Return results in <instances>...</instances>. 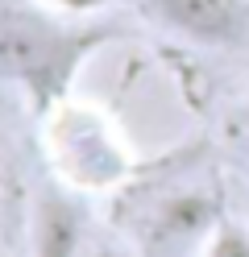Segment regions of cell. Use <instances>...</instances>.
<instances>
[{
    "label": "cell",
    "instance_id": "5",
    "mask_svg": "<svg viewBox=\"0 0 249 257\" xmlns=\"http://www.w3.org/2000/svg\"><path fill=\"white\" fill-rule=\"evenodd\" d=\"M88 240V216H83L79 191L54 183L38 191L29 207V253L33 257H79Z\"/></svg>",
    "mask_w": 249,
    "mask_h": 257
},
{
    "label": "cell",
    "instance_id": "7",
    "mask_svg": "<svg viewBox=\"0 0 249 257\" xmlns=\"http://www.w3.org/2000/svg\"><path fill=\"white\" fill-rule=\"evenodd\" d=\"M42 9H54V13H66V17H100L112 0H38Z\"/></svg>",
    "mask_w": 249,
    "mask_h": 257
},
{
    "label": "cell",
    "instance_id": "2",
    "mask_svg": "<svg viewBox=\"0 0 249 257\" xmlns=\"http://www.w3.org/2000/svg\"><path fill=\"white\" fill-rule=\"evenodd\" d=\"M42 124L50 166H54L58 183H66L71 191H112L129 179L133 158L125 141L112 128V120L92 104L62 100L42 116Z\"/></svg>",
    "mask_w": 249,
    "mask_h": 257
},
{
    "label": "cell",
    "instance_id": "6",
    "mask_svg": "<svg viewBox=\"0 0 249 257\" xmlns=\"http://www.w3.org/2000/svg\"><path fill=\"white\" fill-rule=\"evenodd\" d=\"M199 257H249V228H241L237 220H220Z\"/></svg>",
    "mask_w": 249,
    "mask_h": 257
},
{
    "label": "cell",
    "instance_id": "3",
    "mask_svg": "<svg viewBox=\"0 0 249 257\" xmlns=\"http://www.w3.org/2000/svg\"><path fill=\"white\" fill-rule=\"evenodd\" d=\"M224 220L220 195L204 183H183L154 195L137 220V249L141 257H199Z\"/></svg>",
    "mask_w": 249,
    "mask_h": 257
},
{
    "label": "cell",
    "instance_id": "8",
    "mask_svg": "<svg viewBox=\"0 0 249 257\" xmlns=\"http://www.w3.org/2000/svg\"><path fill=\"white\" fill-rule=\"evenodd\" d=\"M0 257H13V253H0Z\"/></svg>",
    "mask_w": 249,
    "mask_h": 257
},
{
    "label": "cell",
    "instance_id": "1",
    "mask_svg": "<svg viewBox=\"0 0 249 257\" xmlns=\"http://www.w3.org/2000/svg\"><path fill=\"white\" fill-rule=\"evenodd\" d=\"M108 38L92 17H66L54 9H5L0 13V75L46 116L58 108L88 54Z\"/></svg>",
    "mask_w": 249,
    "mask_h": 257
},
{
    "label": "cell",
    "instance_id": "4",
    "mask_svg": "<svg viewBox=\"0 0 249 257\" xmlns=\"http://www.w3.org/2000/svg\"><path fill=\"white\" fill-rule=\"evenodd\" d=\"M141 5L162 29L208 50H232L249 34V0H141Z\"/></svg>",
    "mask_w": 249,
    "mask_h": 257
}]
</instances>
